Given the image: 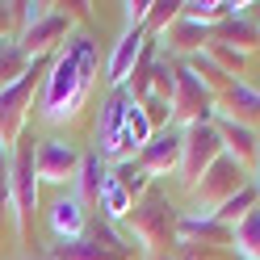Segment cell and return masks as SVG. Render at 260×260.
I'll return each instance as SVG.
<instances>
[{
	"label": "cell",
	"mask_w": 260,
	"mask_h": 260,
	"mask_svg": "<svg viewBox=\"0 0 260 260\" xmlns=\"http://www.w3.org/2000/svg\"><path fill=\"white\" fill-rule=\"evenodd\" d=\"M96 42L88 34H72L63 42V51L51 59V72L42 76V88H38V118L42 122H68L80 113V105L88 101L92 92V80H96Z\"/></svg>",
	"instance_id": "obj_1"
},
{
	"label": "cell",
	"mask_w": 260,
	"mask_h": 260,
	"mask_svg": "<svg viewBox=\"0 0 260 260\" xmlns=\"http://www.w3.org/2000/svg\"><path fill=\"white\" fill-rule=\"evenodd\" d=\"M176 222H181V218H176V206L159 189H147L135 202V210H130V235L147 248V256L151 252H164V248L176 243Z\"/></svg>",
	"instance_id": "obj_2"
},
{
	"label": "cell",
	"mask_w": 260,
	"mask_h": 260,
	"mask_svg": "<svg viewBox=\"0 0 260 260\" xmlns=\"http://www.w3.org/2000/svg\"><path fill=\"white\" fill-rule=\"evenodd\" d=\"M9 155H13V231L25 243L29 218H34V210H38V185H42L38 168H34V139L21 135V143Z\"/></svg>",
	"instance_id": "obj_3"
},
{
	"label": "cell",
	"mask_w": 260,
	"mask_h": 260,
	"mask_svg": "<svg viewBox=\"0 0 260 260\" xmlns=\"http://www.w3.org/2000/svg\"><path fill=\"white\" fill-rule=\"evenodd\" d=\"M222 155V135L214 122H189L181 126V168H176V181L185 189H193L202 181V172Z\"/></svg>",
	"instance_id": "obj_4"
},
{
	"label": "cell",
	"mask_w": 260,
	"mask_h": 260,
	"mask_svg": "<svg viewBox=\"0 0 260 260\" xmlns=\"http://www.w3.org/2000/svg\"><path fill=\"white\" fill-rule=\"evenodd\" d=\"M243 185H252V181H248V168H243L235 155H226V151H222L214 164L202 172V181L193 185V198H198L202 214H214V210H218L226 198H235Z\"/></svg>",
	"instance_id": "obj_5"
},
{
	"label": "cell",
	"mask_w": 260,
	"mask_h": 260,
	"mask_svg": "<svg viewBox=\"0 0 260 260\" xmlns=\"http://www.w3.org/2000/svg\"><path fill=\"white\" fill-rule=\"evenodd\" d=\"M42 63V59H38ZM38 63L29 68L9 92H0V147H17L21 135H25V122H29V105H34V76H38Z\"/></svg>",
	"instance_id": "obj_6"
},
{
	"label": "cell",
	"mask_w": 260,
	"mask_h": 260,
	"mask_svg": "<svg viewBox=\"0 0 260 260\" xmlns=\"http://www.w3.org/2000/svg\"><path fill=\"white\" fill-rule=\"evenodd\" d=\"M126 105H130V92L118 88L109 92V101L101 105V118H96V155L105 164H118L126 159Z\"/></svg>",
	"instance_id": "obj_7"
},
{
	"label": "cell",
	"mask_w": 260,
	"mask_h": 260,
	"mask_svg": "<svg viewBox=\"0 0 260 260\" xmlns=\"http://www.w3.org/2000/svg\"><path fill=\"white\" fill-rule=\"evenodd\" d=\"M80 159H84V151L68 139H42L34 147L38 181H46V185H72L76 172H80Z\"/></svg>",
	"instance_id": "obj_8"
},
{
	"label": "cell",
	"mask_w": 260,
	"mask_h": 260,
	"mask_svg": "<svg viewBox=\"0 0 260 260\" xmlns=\"http://www.w3.org/2000/svg\"><path fill=\"white\" fill-rule=\"evenodd\" d=\"M214 113V92H210L193 68H176V101H172V126L210 122Z\"/></svg>",
	"instance_id": "obj_9"
},
{
	"label": "cell",
	"mask_w": 260,
	"mask_h": 260,
	"mask_svg": "<svg viewBox=\"0 0 260 260\" xmlns=\"http://www.w3.org/2000/svg\"><path fill=\"white\" fill-rule=\"evenodd\" d=\"M68 38H72V13L68 9H51L34 29L21 34V51L29 59H46V55H59Z\"/></svg>",
	"instance_id": "obj_10"
},
{
	"label": "cell",
	"mask_w": 260,
	"mask_h": 260,
	"mask_svg": "<svg viewBox=\"0 0 260 260\" xmlns=\"http://www.w3.org/2000/svg\"><path fill=\"white\" fill-rule=\"evenodd\" d=\"M143 51H147V29H122V38L113 42L109 63H105V84H109L113 92L130 84V76H135Z\"/></svg>",
	"instance_id": "obj_11"
},
{
	"label": "cell",
	"mask_w": 260,
	"mask_h": 260,
	"mask_svg": "<svg viewBox=\"0 0 260 260\" xmlns=\"http://www.w3.org/2000/svg\"><path fill=\"white\" fill-rule=\"evenodd\" d=\"M135 159L147 168L151 181H155V176H176V168H181V126L155 130L151 143H147V147H143Z\"/></svg>",
	"instance_id": "obj_12"
},
{
	"label": "cell",
	"mask_w": 260,
	"mask_h": 260,
	"mask_svg": "<svg viewBox=\"0 0 260 260\" xmlns=\"http://www.w3.org/2000/svg\"><path fill=\"white\" fill-rule=\"evenodd\" d=\"M214 126H218V135H222V151L235 155L239 164L252 172V164L260 159V130H256L252 122L226 118V113H218V109H214Z\"/></svg>",
	"instance_id": "obj_13"
},
{
	"label": "cell",
	"mask_w": 260,
	"mask_h": 260,
	"mask_svg": "<svg viewBox=\"0 0 260 260\" xmlns=\"http://www.w3.org/2000/svg\"><path fill=\"white\" fill-rule=\"evenodd\" d=\"M105 176H109V164L96 151H84V159H80V172H76V181H72V198L80 206H96L101 202V189H105Z\"/></svg>",
	"instance_id": "obj_14"
},
{
	"label": "cell",
	"mask_w": 260,
	"mask_h": 260,
	"mask_svg": "<svg viewBox=\"0 0 260 260\" xmlns=\"http://www.w3.org/2000/svg\"><path fill=\"white\" fill-rule=\"evenodd\" d=\"M88 222H92V218H88V210L80 206L72 193H68V198H59V202L51 206V231H55V239H59V243L80 239V235L88 231Z\"/></svg>",
	"instance_id": "obj_15"
},
{
	"label": "cell",
	"mask_w": 260,
	"mask_h": 260,
	"mask_svg": "<svg viewBox=\"0 0 260 260\" xmlns=\"http://www.w3.org/2000/svg\"><path fill=\"white\" fill-rule=\"evenodd\" d=\"M214 109L218 113H226V118H235V122H252V118H260V92H252L243 80H231L218 96H214Z\"/></svg>",
	"instance_id": "obj_16"
},
{
	"label": "cell",
	"mask_w": 260,
	"mask_h": 260,
	"mask_svg": "<svg viewBox=\"0 0 260 260\" xmlns=\"http://www.w3.org/2000/svg\"><path fill=\"white\" fill-rule=\"evenodd\" d=\"M210 34H214L210 25H198V21H189L185 13H176V21H172L159 38H164V46H168V51H189V55H198V51H206Z\"/></svg>",
	"instance_id": "obj_17"
},
{
	"label": "cell",
	"mask_w": 260,
	"mask_h": 260,
	"mask_svg": "<svg viewBox=\"0 0 260 260\" xmlns=\"http://www.w3.org/2000/svg\"><path fill=\"white\" fill-rule=\"evenodd\" d=\"M256 210H260V189H256V181H252V185H243L235 198H226V202L214 210V218L226 226V231H235V226L248 218V214H256Z\"/></svg>",
	"instance_id": "obj_18"
},
{
	"label": "cell",
	"mask_w": 260,
	"mask_h": 260,
	"mask_svg": "<svg viewBox=\"0 0 260 260\" xmlns=\"http://www.w3.org/2000/svg\"><path fill=\"white\" fill-rule=\"evenodd\" d=\"M38 59H29L21 51V42H13V38H0V92H9L17 80L34 68Z\"/></svg>",
	"instance_id": "obj_19"
},
{
	"label": "cell",
	"mask_w": 260,
	"mask_h": 260,
	"mask_svg": "<svg viewBox=\"0 0 260 260\" xmlns=\"http://www.w3.org/2000/svg\"><path fill=\"white\" fill-rule=\"evenodd\" d=\"M210 38L235 46V51H256V46H260V25H252L248 17H226L222 25H214Z\"/></svg>",
	"instance_id": "obj_20"
},
{
	"label": "cell",
	"mask_w": 260,
	"mask_h": 260,
	"mask_svg": "<svg viewBox=\"0 0 260 260\" xmlns=\"http://www.w3.org/2000/svg\"><path fill=\"white\" fill-rule=\"evenodd\" d=\"M96 210H101L105 222H126L130 210H135V198L113 181V176H105V189H101V202H96Z\"/></svg>",
	"instance_id": "obj_21"
},
{
	"label": "cell",
	"mask_w": 260,
	"mask_h": 260,
	"mask_svg": "<svg viewBox=\"0 0 260 260\" xmlns=\"http://www.w3.org/2000/svg\"><path fill=\"white\" fill-rule=\"evenodd\" d=\"M109 176H113V181H118L126 193H130V198H143V193H147L151 189V176H147V168H143L139 164V159L135 155H126V159H118V164H109Z\"/></svg>",
	"instance_id": "obj_22"
},
{
	"label": "cell",
	"mask_w": 260,
	"mask_h": 260,
	"mask_svg": "<svg viewBox=\"0 0 260 260\" xmlns=\"http://www.w3.org/2000/svg\"><path fill=\"white\" fill-rule=\"evenodd\" d=\"M151 135H155V126H151V118H147V109H143L139 101H130L126 105V151L135 155V151H143L151 143Z\"/></svg>",
	"instance_id": "obj_23"
},
{
	"label": "cell",
	"mask_w": 260,
	"mask_h": 260,
	"mask_svg": "<svg viewBox=\"0 0 260 260\" xmlns=\"http://www.w3.org/2000/svg\"><path fill=\"white\" fill-rule=\"evenodd\" d=\"M231 243H235L239 260H260V210L248 214V218L231 231Z\"/></svg>",
	"instance_id": "obj_24"
},
{
	"label": "cell",
	"mask_w": 260,
	"mask_h": 260,
	"mask_svg": "<svg viewBox=\"0 0 260 260\" xmlns=\"http://www.w3.org/2000/svg\"><path fill=\"white\" fill-rule=\"evenodd\" d=\"M206 55L214 59V63H218V68H222L226 76H231V80H235V72H243V63H248V51H235V46L214 42V38L206 42Z\"/></svg>",
	"instance_id": "obj_25"
},
{
	"label": "cell",
	"mask_w": 260,
	"mask_h": 260,
	"mask_svg": "<svg viewBox=\"0 0 260 260\" xmlns=\"http://www.w3.org/2000/svg\"><path fill=\"white\" fill-rule=\"evenodd\" d=\"M0 222L13 226V155L0 147Z\"/></svg>",
	"instance_id": "obj_26"
},
{
	"label": "cell",
	"mask_w": 260,
	"mask_h": 260,
	"mask_svg": "<svg viewBox=\"0 0 260 260\" xmlns=\"http://www.w3.org/2000/svg\"><path fill=\"white\" fill-rule=\"evenodd\" d=\"M51 9L55 5H17V29H21V34H25V29H34Z\"/></svg>",
	"instance_id": "obj_27"
},
{
	"label": "cell",
	"mask_w": 260,
	"mask_h": 260,
	"mask_svg": "<svg viewBox=\"0 0 260 260\" xmlns=\"http://www.w3.org/2000/svg\"><path fill=\"white\" fill-rule=\"evenodd\" d=\"M17 29V5H0V38H9Z\"/></svg>",
	"instance_id": "obj_28"
},
{
	"label": "cell",
	"mask_w": 260,
	"mask_h": 260,
	"mask_svg": "<svg viewBox=\"0 0 260 260\" xmlns=\"http://www.w3.org/2000/svg\"><path fill=\"white\" fill-rule=\"evenodd\" d=\"M29 260H51V256H29Z\"/></svg>",
	"instance_id": "obj_29"
},
{
	"label": "cell",
	"mask_w": 260,
	"mask_h": 260,
	"mask_svg": "<svg viewBox=\"0 0 260 260\" xmlns=\"http://www.w3.org/2000/svg\"><path fill=\"white\" fill-rule=\"evenodd\" d=\"M256 189H260V185H256Z\"/></svg>",
	"instance_id": "obj_30"
}]
</instances>
